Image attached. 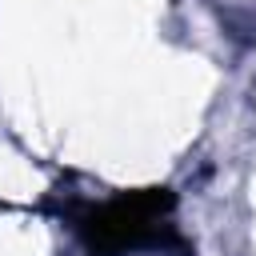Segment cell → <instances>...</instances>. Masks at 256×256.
Segmentation results:
<instances>
[{"label":"cell","instance_id":"obj_1","mask_svg":"<svg viewBox=\"0 0 256 256\" xmlns=\"http://www.w3.org/2000/svg\"><path fill=\"white\" fill-rule=\"evenodd\" d=\"M168 208H172V192L148 188V192H132L92 208L88 216H80L76 228L92 252H124V248L160 240V228H164L160 220L168 216Z\"/></svg>","mask_w":256,"mask_h":256}]
</instances>
